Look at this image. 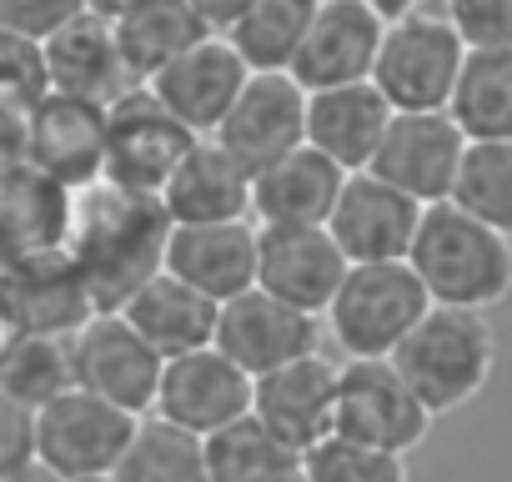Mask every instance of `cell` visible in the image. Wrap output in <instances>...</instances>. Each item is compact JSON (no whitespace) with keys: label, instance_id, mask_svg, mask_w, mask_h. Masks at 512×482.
<instances>
[{"label":"cell","instance_id":"34","mask_svg":"<svg viewBox=\"0 0 512 482\" xmlns=\"http://www.w3.org/2000/svg\"><path fill=\"white\" fill-rule=\"evenodd\" d=\"M116 482H211L201 437H186L156 417H141V427L116 467Z\"/></svg>","mask_w":512,"mask_h":482},{"label":"cell","instance_id":"30","mask_svg":"<svg viewBox=\"0 0 512 482\" xmlns=\"http://www.w3.org/2000/svg\"><path fill=\"white\" fill-rule=\"evenodd\" d=\"M322 0H246V11L221 31L246 71H287Z\"/></svg>","mask_w":512,"mask_h":482},{"label":"cell","instance_id":"20","mask_svg":"<svg viewBox=\"0 0 512 482\" xmlns=\"http://www.w3.org/2000/svg\"><path fill=\"white\" fill-rule=\"evenodd\" d=\"M46 56V86L51 96H71V101H91V106H111L121 101L136 81L116 51V31L106 16L81 11L76 21H66L61 31H51L41 41Z\"/></svg>","mask_w":512,"mask_h":482},{"label":"cell","instance_id":"13","mask_svg":"<svg viewBox=\"0 0 512 482\" xmlns=\"http://www.w3.org/2000/svg\"><path fill=\"white\" fill-rule=\"evenodd\" d=\"M347 272L352 262L327 226H256V287L267 297L307 317H327Z\"/></svg>","mask_w":512,"mask_h":482},{"label":"cell","instance_id":"5","mask_svg":"<svg viewBox=\"0 0 512 482\" xmlns=\"http://www.w3.org/2000/svg\"><path fill=\"white\" fill-rule=\"evenodd\" d=\"M462 61H467V46L442 21V11H417L382 31L372 86L382 91V101L397 116L402 111H447Z\"/></svg>","mask_w":512,"mask_h":482},{"label":"cell","instance_id":"21","mask_svg":"<svg viewBox=\"0 0 512 482\" xmlns=\"http://www.w3.org/2000/svg\"><path fill=\"white\" fill-rule=\"evenodd\" d=\"M166 272L226 307L231 297L256 287V221H216V226H171Z\"/></svg>","mask_w":512,"mask_h":482},{"label":"cell","instance_id":"40","mask_svg":"<svg viewBox=\"0 0 512 482\" xmlns=\"http://www.w3.org/2000/svg\"><path fill=\"white\" fill-rule=\"evenodd\" d=\"M31 111H36L31 101L0 96V171L26 161V151H31Z\"/></svg>","mask_w":512,"mask_h":482},{"label":"cell","instance_id":"25","mask_svg":"<svg viewBox=\"0 0 512 482\" xmlns=\"http://www.w3.org/2000/svg\"><path fill=\"white\" fill-rule=\"evenodd\" d=\"M342 186H347L342 166H332L312 146H297L292 156L251 176V221L256 226H327Z\"/></svg>","mask_w":512,"mask_h":482},{"label":"cell","instance_id":"16","mask_svg":"<svg viewBox=\"0 0 512 482\" xmlns=\"http://www.w3.org/2000/svg\"><path fill=\"white\" fill-rule=\"evenodd\" d=\"M422 211L412 196H402L397 186H387L372 171L347 176L332 216H327V236L342 247V257L352 267H377V262H407L412 236L422 226Z\"/></svg>","mask_w":512,"mask_h":482},{"label":"cell","instance_id":"31","mask_svg":"<svg viewBox=\"0 0 512 482\" xmlns=\"http://www.w3.org/2000/svg\"><path fill=\"white\" fill-rule=\"evenodd\" d=\"M76 387L71 367V337H6V357H0V392L11 402L41 412L61 392Z\"/></svg>","mask_w":512,"mask_h":482},{"label":"cell","instance_id":"45","mask_svg":"<svg viewBox=\"0 0 512 482\" xmlns=\"http://www.w3.org/2000/svg\"><path fill=\"white\" fill-rule=\"evenodd\" d=\"M277 482H307V477H302V462H297V467H292V472H282V477H277Z\"/></svg>","mask_w":512,"mask_h":482},{"label":"cell","instance_id":"3","mask_svg":"<svg viewBox=\"0 0 512 482\" xmlns=\"http://www.w3.org/2000/svg\"><path fill=\"white\" fill-rule=\"evenodd\" d=\"M387 362L397 367V377L412 387V397L432 417H447V412H462L467 402H477L482 387L492 382L497 337H492L487 312L432 307Z\"/></svg>","mask_w":512,"mask_h":482},{"label":"cell","instance_id":"33","mask_svg":"<svg viewBox=\"0 0 512 482\" xmlns=\"http://www.w3.org/2000/svg\"><path fill=\"white\" fill-rule=\"evenodd\" d=\"M447 201L512 241V141H467V156Z\"/></svg>","mask_w":512,"mask_h":482},{"label":"cell","instance_id":"9","mask_svg":"<svg viewBox=\"0 0 512 482\" xmlns=\"http://www.w3.org/2000/svg\"><path fill=\"white\" fill-rule=\"evenodd\" d=\"M246 176L307 146V91L287 71H251L236 106L211 136Z\"/></svg>","mask_w":512,"mask_h":482},{"label":"cell","instance_id":"26","mask_svg":"<svg viewBox=\"0 0 512 482\" xmlns=\"http://www.w3.org/2000/svg\"><path fill=\"white\" fill-rule=\"evenodd\" d=\"M176 226H216V221H251V176L216 146L196 141L191 156L161 191Z\"/></svg>","mask_w":512,"mask_h":482},{"label":"cell","instance_id":"10","mask_svg":"<svg viewBox=\"0 0 512 482\" xmlns=\"http://www.w3.org/2000/svg\"><path fill=\"white\" fill-rule=\"evenodd\" d=\"M71 367H76L81 392H91L131 417H151L166 362L141 342V332L121 312H96L71 337Z\"/></svg>","mask_w":512,"mask_h":482},{"label":"cell","instance_id":"12","mask_svg":"<svg viewBox=\"0 0 512 482\" xmlns=\"http://www.w3.org/2000/svg\"><path fill=\"white\" fill-rule=\"evenodd\" d=\"M96 317V297L66 252L0 267V327L6 337H76Z\"/></svg>","mask_w":512,"mask_h":482},{"label":"cell","instance_id":"39","mask_svg":"<svg viewBox=\"0 0 512 482\" xmlns=\"http://www.w3.org/2000/svg\"><path fill=\"white\" fill-rule=\"evenodd\" d=\"M36 462V412L0 392V472Z\"/></svg>","mask_w":512,"mask_h":482},{"label":"cell","instance_id":"35","mask_svg":"<svg viewBox=\"0 0 512 482\" xmlns=\"http://www.w3.org/2000/svg\"><path fill=\"white\" fill-rule=\"evenodd\" d=\"M302 477L307 482H412L407 477V457L347 442V437H327L302 457Z\"/></svg>","mask_w":512,"mask_h":482},{"label":"cell","instance_id":"36","mask_svg":"<svg viewBox=\"0 0 512 482\" xmlns=\"http://www.w3.org/2000/svg\"><path fill=\"white\" fill-rule=\"evenodd\" d=\"M442 21L467 51H512V0H442Z\"/></svg>","mask_w":512,"mask_h":482},{"label":"cell","instance_id":"23","mask_svg":"<svg viewBox=\"0 0 512 482\" xmlns=\"http://www.w3.org/2000/svg\"><path fill=\"white\" fill-rule=\"evenodd\" d=\"M71 191L36 171L31 161L0 171V267L66 252Z\"/></svg>","mask_w":512,"mask_h":482},{"label":"cell","instance_id":"15","mask_svg":"<svg viewBox=\"0 0 512 482\" xmlns=\"http://www.w3.org/2000/svg\"><path fill=\"white\" fill-rule=\"evenodd\" d=\"M151 417L186 432V437H211V432L251 417V377L236 362H226L216 347H201L191 357H171L161 367Z\"/></svg>","mask_w":512,"mask_h":482},{"label":"cell","instance_id":"47","mask_svg":"<svg viewBox=\"0 0 512 482\" xmlns=\"http://www.w3.org/2000/svg\"><path fill=\"white\" fill-rule=\"evenodd\" d=\"M0 357H6V327H0Z\"/></svg>","mask_w":512,"mask_h":482},{"label":"cell","instance_id":"8","mask_svg":"<svg viewBox=\"0 0 512 482\" xmlns=\"http://www.w3.org/2000/svg\"><path fill=\"white\" fill-rule=\"evenodd\" d=\"M196 141L146 86H131L106 106V181L161 196Z\"/></svg>","mask_w":512,"mask_h":482},{"label":"cell","instance_id":"38","mask_svg":"<svg viewBox=\"0 0 512 482\" xmlns=\"http://www.w3.org/2000/svg\"><path fill=\"white\" fill-rule=\"evenodd\" d=\"M81 11H86V0H0V26L21 31L31 41H46L51 31H61Z\"/></svg>","mask_w":512,"mask_h":482},{"label":"cell","instance_id":"24","mask_svg":"<svg viewBox=\"0 0 512 482\" xmlns=\"http://www.w3.org/2000/svg\"><path fill=\"white\" fill-rule=\"evenodd\" d=\"M392 116L397 111L382 101V91L372 81L307 91V146L322 151L347 176H357L377 161V146H382Z\"/></svg>","mask_w":512,"mask_h":482},{"label":"cell","instance_id":"43","mask_svg":"<svg viewBox=\"0 0 512 482\" xmlns=\"http://www.w3.org/2000/svg\"><path fill=\"white\" fill-rule=\"evenodd\" d=\"M0 482H61V477L46 472L41 462H26V467H16V472H0Z\"/></svg>","mask_w":512,"mask_h":482},{"label":"cell","instance_id":"37","mask_svg":"<svg viewBox=\"0 0 512 482\" xmlns=\"http://www.w3.org/2000/svg\"><path fill=\"white\" fill-rule=\"evenodd\" d=\"M0 96L31 101V106H36L41 96H51L41 41H31V36H21V31H6V26H0Z\"/></svg>","mask_w":512,"mask_h":482},{"label":"cell","instance_id":"2","mask_svg":"<svg viewBox=\"0 0 512 482\" xmlns=\"http://www.w3.org/2000/svg\"><path fill=\"white\" fill-rule=\"evenodd\" d=\"M407 267L432 307L492 312L497 302L512 297V241L482 226L477 216L457 211L452 201L422 211Z\"/></svg>","mask_w":512,"mask_h":482},{"label":"cell","instance_id":"18","mask_svg":"<svg viewBox=\"0 0 512 482\" xmlns=\"http://www.w3.org/2000/svg\"><path fill=\"white\" fill-rule=\"evenodd\" d=\"M382 31H387V21H377L362 0H322V11L312 16L287 76L302 91H332V86L372 81Z\"/></svg>","mask_w":512,"mask_h":482},{"label":"cell","instance_id":"28","mask_svg":"<svg viewBox=\"0 0 512 482\" xmlns=\"http://www.w3.org/2000/svg\"><path fill=\"white\" fill-rule=\"evenodd\" d=\"M111 31H116V51H121L136 86H146L176 56H186L191 46L216 36L186 0H136V6L111 16Z\"/></svg>","mask_w":512,"mask_h":482},{"label":"cell","instance_id":"1","mask_svg":"<svg viewBox=\"0 0 512 482\" xmlns=\"http://www.w3.org/2000/svg\"><path fill=\"white\" fill-rule=\"evenodd\" d=\"M171 211L161 196L91 181L71 191V236L66 257L76 262L81 282L96 297V312H121L146 282L166 272V241H171Z\"/></svg>","mask_w":512,"mask_h":482},{"label":"cell","instance_id":"17","mask_svg":"<svg viewBox=\"0 0 512 482\" xmlns=\"http://www.w3.org/2000/svg\"><path fill=\"white\" fill-rule=\"evenodd\" d=\"M251 417L262 422L287 452L307 457L337 427V362L322 352L287 362L251 382Z\"/></svg>","mask_w":512,"mask_h":482},{"label":"cell","instance_id":"4","mask_svg":"<svg viewBox=\"0 0 512 482\" xmlns=\"http://www.w3.org/2000/svg\"><path fill=\"white\" fill-rule=\"evenodd\" d=\"M432 312L422 282L412 277L407 262H377V267H352L322 317L327 337L347 362H387L402 337Z\"/></svg>","mask_w":512,"mask_h":482},{"label":"cell","instance_id":"11","mask_svg":"<svg viewBox=\"0 0 512 482\" xmlns=\"http://www.w3.org/2000/svg\"><path fill=\"white\" fill-rule=\"evenodd\" d=\"M322 332H327L322 317H307V312L267 297L262 287H251L216 312V342L211 347L256 382V377H267L287 362L322 352Z\"/></svg>","mask_w":512,"mask_h":482},{"label":"cell","instance_id":"46","mask_svg":"<svg viewBox=\"0 0 512 482\" xmlns=\"http://www.w3.org/2000/svg\"><path fill=\"white\" fill-rule=\"evenodd\" d=\"M76 482H116V472L111 477H76Z\"/></svg>","mask_w":512,"mask_h":482},{"label":"cell","instance_id":"7","mask_svg":"<svg viewBox=\"0 0 512 482\" xmlns=\"http://www.w3.org/2000/svg\"><path fill=\"white\" fill-rule=\"evenodd\" d=\"M432 412L412 397L392 362H337V427L332 437L407 457L427 442Z\"/></svg>","mask_w":512,"mask_h":482},{"label":"cell","instance_id":"44","mask_svg":"<svg viewBox=\"0 0 512 482\" xmlns=\"http://www.w3.org/2000/svg\"><path fill=\"white\" fill-rule=\"evenodd\" d=\"M126 6H136V0H86V11H96V16H116V11H126Z\"/></svg>","mask_w":512,"mask_h":482},{"label":"cell","instance_id":"32","mask_svg":"<svg viewBox=\"0 0 512 482\" xmlns=\"http://www.w3.org/2000/svg\"><path fill=\"white\" fill-rule=\"evenodd\" d=\"M201 457H206V477L211 482H277L282 472H292L302 462L256 417H241V422L201 437Z\"/></svg>","mask_w":512,"mask_h":482},{"label":"cell","instance_id":"42","mask_svg":"<svg viewBox=\"0 0 512 482\" xmlns=\"http://www.w3.org/2000/svg\"><path fill=\"white\" fill-rule=\"evenodd\" d=\"M362 6L377 16V21H407V16H417V11H427V0H362Z\"/></svg>","mask_w":512,"mask_h":482},{"label":"cell","instance_id":"19","mask_svg":"<svg viewBox=\"0 0 512 482\" xmlns=\"http://www.w3.org/2000/svg\"><path fill=\"white\" fill-rule=\"evenodd\" d=\"M246 61L231 51L226 36H206L201 46H191L186 56H176L166 71H156L146 81V91L201 141L216 136V126L226 121V111L236 106L241 86H246Z\"/></svg>","mask_w":512,"mask_h":482},{"label":"cell","instance_id":"29","mask_svg":"<svg viewBox=\"0 0 512 482\" xmlns=\"http://www.w3.org/2000/svg\"><path fill=\"white\" fill-rule=\"evenodd\" d=\"M447 116L467 141H512V51H467Z\"/></svg>","mask_w":512,"mask_h":482},{"label":"cell","instance_id":"27","mask_svg":"<svg viewBox=\"0 0 512 482\" xmlns=\"http://www.w3.org/2000/svg\"><path fill=\"white\" fill-rule=\"evenodd\" d=\"M216 302H206L201 292H191L186 282H176L171 272H161L156 282H146L126 307H121V317L141 332V342L161 357V362H171V357H191V352H201V347H211L216 342Z\"/></svg>","mask_w":512,"mask_h":482},{"label":"cell","instance_id":"14","mask_svg":"<svg viewBox=\"0 0 512 482\" xmlns=\"http://www.w3.org/2000/svg\"><path fill=\"white\" fill-rule=\"evenodd\" d=\"M462 156H467V136L447 111H402L392 116L377 161L367 171L397 186L402 196H412L417 206H437L452 196Z\"/></svg>","mask_w":512,"mask_h":482},{"label":"cell","instance_id":"41","mask_svg":"<svg viewBox=\"0 0 512 482\" xmlns=\"http://www.w3.org/2000/svg\"><path fill=\"white\" fill-rule=\"evenodd\" d=\"M186 6H191V11H196V16H201V21L216 31V36H221V31H226V26H231L241 11H246V0H186Z\"/></svg>","mask_w":512,"mask_h":482},{"label":"cell","instance_id":"6","mask_svg":"<svg viewBox=\"0 0 512 482\" xmlns=\"http://www.w3.org/2000/svg\"><path fill=\"white\" fill-rule=\"evenodd\" d=\"M141 417L71 387L36 412V462L61 482L76 477H111L136 437Z\"/></svg>","mask_w":512,"mask_h":482},{"label":"cell","instance_id":"22","mask_svg":"<svg viewBox=\"0 0 512 482\" xmlns=\"http://www.w3.org/2000/svg\"><path fill=\"white\" fill-rule=\"evenodd\" d=\"M26 161L61 181L66 191H81L106 176V106L71 101V96H41L31 111V151Z\"/></svg>","mask_w":512,"mask_h":482}]
</instances>
